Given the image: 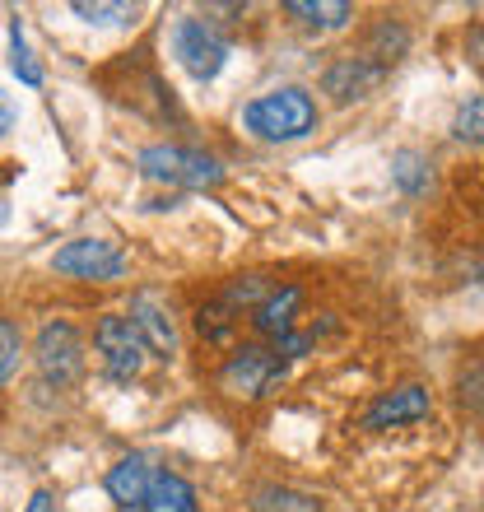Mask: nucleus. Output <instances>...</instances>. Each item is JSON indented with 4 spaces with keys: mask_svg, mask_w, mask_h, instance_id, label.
Wrapping results in <instances>:
<instances>
[{
    "mask_svg": "<svg viewBox=\"0 0 484 512\" xmlns=\"http://www.w3.org/2000/svg\"><path fill=\"white\" fill-rule=\"evenodd\" d=\"M242 126H247L256 140L289 145V140H303V135L317 131V103H312L308 89L284 84V89H270V94L252 98V103L242 108Z\"/></svg>",
    "mask_w": 484,
    "mask_h": 512,
    "instance_id": "nucleus-1",
    "label": "nucleus"
},
{
    "mask_svg": "<svg viewBox=\"0 0 484 512\" xmlns=\"http://www.w3.org/2000/svg\"><path fill=\"white\" fill-rule=\"evenodd\" d=\"M140 173L168 187H187V191H205L224 177V163L205 149H187V145H149L140 149Z\"/></svg>",
    "mask_w": 484,
    "mask_h": 512,
    "instance_id": "nucleus-2",
    "label": "nucleus"
},
{
    "mask_svg": "<svg viewBox=\"0 0 484 512\" xmlns=\"http://www.w3.org/2000/svg\"><path fill=\"white\" fill-rule=\"evenodd\" d=\"M284 368L289 359L275 350H261V345H242L229 354V364L219 368V387L238 396V401H261L284 382Z\"/></svg>",
    "mask_w": 484,
    "mask_h": 512,
    "instance_id": "nucleus-3",
    "label": "nucleus"
},
{
    "mask_svg": "<svg viewBox=\"0 0 484 512\" xmlns=\"http://www.w3.org/2000/svg\"><path fill=\"white\" fill-rule=\"evenodd\" d=\"M94 350H98L103 368H108L117 382L140 378V373H145V364H149V345L140 340L135 322H131V317H117V312H108V317L94 326Z\"/></svg>",
    "mask_w": 484,
    "mask_h": 512,
    "instance_id": "nucleus-4",
    "label": "nucleus"
},
{
    "mask_svg": "<svg viewBox=\"0 0 484 512\" xmlns=\"http://www.w3.org/2000/svg\"><path fill=\"white\" fill-rule=\"evenodd\" d=\"M173 56L191 80L205 84L224 70V61H229V42L219 38V28L205 24V19H177L173 24Z\"/></svg>",
    "mask_w": 484,
    "mask_h": 512,
    "instance_id": "nucleus-5",
    "label": "nucleus"
},
{
    "mask_svg": "<svg viewBox=\"0 0 484 512\" xmlns=\"http://www.w3.org/2000/svg\"><path fill=\"white\" fill-rule=\"evenodd\" d=\"M33 359H38V373L52 387H70L80 382L84 373V340L70 322H47L38 331V345H33Z\"/></svg>",
    "mask_w": 484,
    "mask_h": 512,
    "instance_id": "nucleus-6",
    "label": "nucleus"
},
{
    "mask_svg": "<svg viewBox=\"0 0 484 512\" xmlns=\"http://www.w3.org/2000/svg\"><path fill=\"white\" fill-rule=\"evenodd\" d=\"M52 266L75 280H121L126 275V256L108 238H75L52 256Z\"/></svg>",
    "mask_w": 484,
    "mask_h": 512,
    "instance_id": "nucleus-7",
    "label": "nucleus"
},
{
    "mask_svg": "<svg viewBox=\"0 0 484 512\" xmlns=\"http://www.w3.org/2000/svg\"><path fill=\"white\" fill-rule=\"evenodd\" d=\"M131 322L140 331V340L149 345L154 359H173L177 354V322H173V308H168V298L154 294V289H140L131 298Z\"/></svg>",
    "mask_w": 484,
    "mask_h": 512,
    "instance_id": "nucleus-8",
    "label": "nucleus"
},
{
    "mask_svg": "<svg viewBox=\"0 0 484 512\" xmlns=\"http://www.w3.org/2000/svg\"><path fill=\"white\" fill-rule=\"evenodd\" d=\"M382 80H387V66L382 61H368V56H345V61H336V66L322 75V89L336 103H359V98L377 94L382 89Z\"/></svg>",
    "mask_w": 484,
    "mask_h": 512,
    "instance_id": "nucleus-9",
    "label": "nucleus"
},
{
    "mask_svg": "<svg viewBox=\"0 0 484 512\" xmlns=\"http://www.w3.org/2000/svg\"><path fill=\"white\" fill-rule=\"evenodd\" d=\"M433 410L429 391L424 387H396V391H382L368 410H363V429H401V424H415Z\"/></svg>",
    "mask_w": 484,
    "mask_h": 512,
    "instance_id": "nucleus-10",
    "label": "nucleus"
},
{
    "mask_svg": "<svg viewBox=\"0 0 484 512\" xmlns=\"http://www.w3.org/2000/svg\"><path fill=\"white\" fill-rule=\"evenodd\" d=\"M154 466H149L140 452H131V457H121L117 466L108 471V494L117 508H145L149 499V485H154Z\"/></svg>",
    "mask_w": 484,
    "mask_h": 512,
    "instance_id": "nucleus-11",
    "label": "nucleus"
},
{
    "mask_svg": "<svg viewBox=\"0 0 484 512\" xmlns=\"http://www.w3.org/2000/svg\"><path fill=\"white\" fill-rule=\"evenodd\" d=\"M298 303H303V289H298V284H280V289H270V298L252 312V326L261 331V336H270V340L294 336Z\"/></svg>",
    "mask_w": 484,
    "mask_h": 512,
    "instance_id": "nucleus-12",
    "label": "nucleus"
},
{
    "mask_svg": "<svg viewBox=\"0 0 484 512\" xmlns=\"http://www.w3.org/2000/svg\"><path fill=\"white\" fill-rule=\"evenodd\" d=\"M284 14H294L303 28H317V33H331V28H345L354 19V5L345 0H284Z\"/></svg>",
    "mask_w": 484,
    "mask_h": 512,
    "instance_id": "nucleus-13",
    "label": "nucleus"
},
{
    "mask_svg": "<svg viewBox=\"0 0 484 512\" xmlns=\"http://www.w3.org/2000/svg\"><path fill=\"white\" fill-rule=\"evenodd\" d=\"M140 512H201V503H196V489L182 480V475L173 471H159L154 475V485H149V499Z\"/></svg>",
    "mask_w": 484,
    "mask_h": 512,
    "instance_id": "nucleus-14",
    "label": "nucleus"
},
{
    "mask_svg": "<svg viewBox=\"0 0 484 512\" xmlns=\"http://www.w3.org/2000/svg\"><path fill=\"white\" fill-rule=\"evenodd\" d=\"M391 182L405 191V196H424L433 182V163L419 154V149H396L391 154Z\"/></svg>",
    "mask_w": 484,
    "mask_h": 512,
    "instance_id": "nucleus-15",
    "label": "nucleus"
},
{
    "mask_svg": "<svg viewBox=\"0 0 484 512\" xmlns=\"http://www.w3.org/2000/svg\"><path fill=\"white\" fill-rule=\"evenodd\" d=\"M10 66H14V75H19L28 89H38L42 84V66L33 61V52H28V38H24V24H19V19L10 24Z\"/></svg>",
    "mask_w": 484,
    "mask_h": 512,
    "instance_id": "nucleus-16",
    "label": "nucleus"
},
{
    "mask_svg": "<svg viewBox=\"0 0 484 512\" xmlns=\"http://www.w3.org/2000/svg\"><path fill=\"white\" fill-rule=\"evenodd\" d=\"M256 512H322L312 494H298V489H261L256 494Z\"/></svg>",
    "mask_w": 484,
    "mask_h": 512,
    "instance_id": "nucleus-17",
    "label": "nucleus"
},
{
    "mask_svg": "<svg viewBox=\"0 0 484 512\" xmlns=\"http://www.w3.org/2000/svg\"><path fill=\"white\" fill-rule=\"evenodd\" d=\"M196 326H201V336L205 340H229L233 336V326H238V312L224 303V298H215V303H205L201 308V317H196Z\"/></svg>",
    "mask_w": 484,
    "mask_h": 512,
    "instance_id": "nucleus-18",
    "label": "nucleus"
},
{
    "mask_svg": "<svg viewBox=\"0 0 484 512\" xmlns=\"http://www.w3.org/2000/svg\"><path fill=\"white\" fill-rule=\"evenodd\" d=\"M452 135H457V140H466V145H484V94H475L471 103H461V108H457Z\"/></svg>",
    "mask_w": 484,
    "mask_h": 512,
    "instance_id": "nucleus-19",
    "label": "nucleus"
},
{
    "mask_svg": "<svg viewBox=\"0 0 484 512\" xmlns=\"http://www.w3.org/2000/svg\"><path fill=\"white\" fill-rule=\"evenodd\" d=\"M19 359H24V336H19V326L14 322L0 317V387L19 373Z\"/></svg>",
    "mask_w": 484,
    "mask_h": 512,
    "instance_id": "nucleus-20",
    "label": "nucleus"
},
{
    "mask_svg": "<svg viewBox=\"0 0 484 512\" xmlns=\"http://www.w3.org/2000/svg\"><path fill=\"white\" fill-rule=\"evenodd\" d=\"M70 10L80 14L84 24H98V28H108V24H135V5H89V0H75Z\"/></svg>",
    "mask_w": 484,
    "mask_h": 512,
    "instance_id": "nucleus-21",
    "label": "nucleus"
},
{
    "mask_svg": "<svg viewBox=\"0 0 484 512\" xmlns=\"http://www.w3.org/2000/svg\"><path fill=\"white\" fill-rule=\"evenodd\" d=\"M457 396H461V405H466V410L484 415V359L461 373V391H457Z\"/></svg>",
    "mask_w": 484,
    "mask_h": 512,
    "instance_id": "nucleus-22",
    "label": "nucleus"
},
{
    "mask_svg": "<svg viewBox=\"0 0 484 512\" xmlns=\"http://www.w3.org/2000/svg\"><path fill=\"white\" fill-rule=\"evenodd\" d=\"M24 512H56L52 494H47V489H38V494H33V499H28V508H24Z\"/></svg>",
    "mask_w": 484,
    "mask_h": 512,
    "instance_id": "nucleus-23",
    "label": "nucleus"
},
{
    "mask_svg": "<svg viewBox=\"0 0 484 512\" xmlns=\"http://www.w3.org/2000/svg\"><path fill=\"white\" fill-rule=\"evenodd\" d=\"M471 61H475V70H484V28L471 33Z\"/></svg>",
    "mask_w": 484,
    "mask_h": 512,
    "instance_id": "nucleus-24",
    "label": "nucleus"
},
{
    "mask_svg": "<svg viewBox=\"0 0 484 512\" xmlns=\"http://www.w3.org/2000/svg\"><path fill=\"white\" fill-rule=\"evenodd\" d=\"M10 126H14V103H10L5 94H0V135L10 131Z\"/></svg>",
    "mask_w": 484,
    "mask_h": 512,
    "instance_id": "nucleus-25",
    "label": "nucleus"
},
{
    "mask_svg": "<svg viewBox=\"0 0 484 512\" xmlns=\"http://www.w3.org/2000/svg\"><path fill=\"white\" fill-rule=\"evenodd\" d=\"M5 224H10V205L0 201V229H5Z\"/></svg>",
    "mask_w": 484,
    "mask_h": 512,
    "instance_id": "nucleus-26",
    "label": "nucleus"
}]
</instances>
